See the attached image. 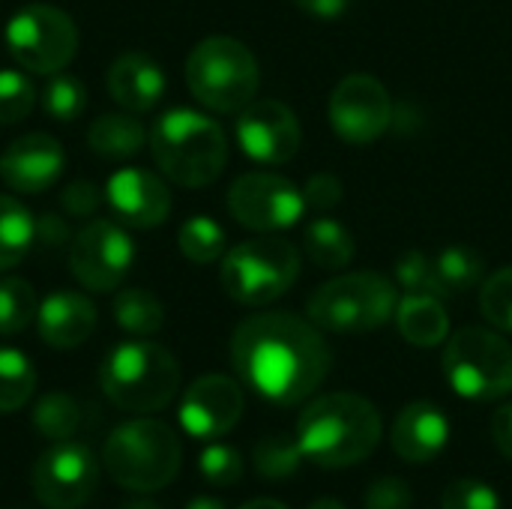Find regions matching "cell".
<instances>
[{
    "instance_id": "cell-43",
    "label": "cell",
    "mask_w": 512,
    "mask_h": 509,
    "mask_svg": "<svg viewBox=\"0 0 512 509\" xmlns=\"http://www.w3.org/2000/svg\"><path fill=\"white\" fill-rule=\"evenodd\" d=\"M492 441L495 447L512 462V402L501 405L492 417Z\"/></svg>"
},
{
    "instance_id": "cell-9",
    "label": "cell",
    "mask_w": 512,
    "mask_h": 509,
    "mask_svg": "<svg viewBox=\"0 0 512 509\" xmlns=\"http://www.w3.org/2000/svg\"><path fill=\"white\" fill-rule=\"evenodd\" d=\"M444 375L471 402H495L512 393V345L495 330L462 327L447 339Z\"/></svg>"
},
{
    "instance_id": "cell-8",
    "label": "cell",
    "mask_w": 512,
    "mask_h": 509,
    "mask_svg": "<svg viewBox=\"0 0 512 509\" xmlns=\"http://www.w3.org/2000/svg\"><path fill=\"white\" fill-rule=\"evenodd\" d=\"M300 276V252L285 237H255L237 243L222 258V288L240 306L279 300Z\"/></svg>"
},
{
    "instance_id": "cell-31",
    "label": "cell",
    "mask_w": 512,
    "mask_h": 509,
    "mask_svg": "<svg viewBox=\"0 0 512 509\" xmlns=\"http://www.w3.org/2000/svg\"><path fill=\"white\" fill-rule=\"evenodd\" d=\"M33 426L42 438L69 441L81 426V408L66 393H48L33 408Z\"/></svg>"
},
{
    "instance_id": "cell-42",
    "label": "cell",
    "mask_w": 512,
    "mask_h": 509,
    "mask_svg": "<svg viewBox=\"0 0 512 509\" xmlns=\"http://www.w3.org/2000/svg\"><path fill=\"white\" fill-rule=\"evenodd\" d=\"M69 240V225L66 219H60L57 213H45L36 219V237L33 246H45V249H57Z\"/></svg>"
},
{
    "instance_id": "cell-41",
    "label": "cell",
    "mask_w": 512,
    "mask_h": 509,
    "mask_svg": "<svg viewBox=\"0 0 512 509\" xmlns=\"http://www.w3.org/2000/svg\"><path fill=\"white\" fill-rule=\"evenodd\" d=\"M102 201H105V192H99V189H96L93 183H87V180H72V183L63 189V195H60L63 210H66L69 216H78V219L93 216V213L102 207Z\"/></svg>"
},
{
    "instance_id": "cell-22",
    "label": "cell",
    "mask_w": 512,
    "mask_h": 509,
    "mask_svg": "<svg viewBox=\"0 0 512 509\" xmlns=\"http://www.w3.org/2000/svg\"><path fill=\"white\" fill-rule=\"evenodd\" d=\"M393 318L402 339L417 348H438L450 339V315L435 294H405Z\"/></svg>"
},
{
    "instance_id": "cell-23",
    "label": "cell",
    "mask_w": 512,
    "mask_h": 509,
    "mask_svg": "<svg viewBox=\"0 0 512 509\" xmlns=\"http://www.w3.org/2000/svg\"><path fill=\"white\" fill-rule=\"evenodd\" d=\"M303 249H306L309 261L321 270H345L357 252L354 234L330 216H318L306 225Z\"/></svg>"
},
{
    "instance_id": "cell-45",
    "label": "cell",
    "mask_w": 512,
    "mask_h": 509,
    "mask_svg": "<svg viewBox=\"0 0 512 509\" xmlns=\"http://www.w3.org/2000/svg\"><path fill=\"white\" fill-rule=\"evenodd\" d=\"M240 509H288L282 501H273V498H258V501H249Z\"/></svg>"
},
{
    "instance_id": "cell-40",
    "label": "cell",
    "mask_w": 512,
    "mask_h": 509,
    "mask_svg": "<svg viewBox=\"0 0 512 509\" xmlns=\"http://www.w3.org/2000/svg\"><path fill=\"white\" fill-rule=\"evenodd\" d=\"M345 189H342V180L336 174H315L309 177V183L303 186V201H306V210H333L339 201H342Z\"/></svg>"
},
{
    "instance_id": "cell-39",
    "label": "cell",
    "mask_w": 512,
    "mask_h": 509,
    "mask_svg": "<svg viewBox=\"0 0 512 509\" xmlns=\"http://www.w3.org/2000/svg\"><path fill=\"white\" fill-rule=\"evenodd\" d=\"M414 495L411 486L399 477H381L366 489V509H411Z\"/></svg>"
},
{
    "instance_id": "cell-26",
    "label": "cell",
    "mask_w": 512,
    "mask_h": 509,
    "mask_svg": "<svg viewBox=\"0 0 512 509\" xmlns=\"http://www.w3.org/2000/svg\"><path fill=\"white\" fill-rule=\"evenodd\" d=\"M36 219L33 213L12 195H0V273L18 267L24 255L33 249Z\"/></svg>"
},
{
    "instance_id": "cell-16",
    "label": "cell",
    "mask_w": 512,
    "mask_h": 509,
    "mask_svg": "<svg viewBox=\"0 0 512 509\" xmlns=\"http://www.w3.org/2000/svg\"><path fill=\"white\" fill-rule=\"evenodd\" d=\"M243 408H246V399L234 378L204 375L183 393L180 423L192 438L216 441L240 423Z\"/></svg>"
},
{
    "instance_id": "cell-11",
    "label": "cell",
    "mask_w": 512,
    "mask_h": 509,
    "mask_svg": "<svg viewBox=\"0 0 512 509\" xmlns=\"http://www.w3.org/2000/svg\"><path fill=\"white\" fill-rule=\"evenodd\" d=\"M228 210L243 228L273 234L297 225L306 213V201L303 189L291 180L270 171H249L231 183Z\"/></svg>"
},
{
    "instance_id": "cell-3",
    "label": "cell",
    "mask_w": 512,
    "mask_h": 509,
    "mask_svg": "<svg viewBox=\"0 0 512 509\" xmlns=\"http://www.w3.org/2000/svg\"><path fill=\"white\" fill-rule=\"evenodd\" d=\"M150 153L168 180L201 189L225 171L228 138L213 117L192 108H171L150 129Z\"/></svg>"
},
{
    "instance_id": "cell-32",
    "label": "cell",
    "mask_w": 512,
    "mask_h": 509,
    "mask_svg": "<svg viewBox=\"0 0 512 509\" xmlns=\"http://www.w3.org/2000/svg\"><path fill=\"white\" fill-rule=\"evenodd\" d=\"M252 462L264 480H288L303 468L306 456L297 444V435H270L255 447Z\"/></svg>"
},
{
    "instance_id": "cell-12",
    "label": "cell",
    "mask_w": 512,
    "mask_h": 509,
    "mask_svg": "<svg viewBox=\"0 0 512 509\" xmlns=\"http://www.w3.org/2000/svg\"><path fill=\"white\" fill-rule=\"evenodd\" d=\"M135 261V243L120 222L93 219L69 243V267L81 288L108 294L114 291Z\"/></svg>"
},
{
    "instance_id": "cell-18",
    "label": "cell",
    "mask_w": 512,
    "mask_h": 509,
    "mask_svg": "<svg viewBox=\"0 0 512 509\" xmlns=\"http://www.w3.org/2000/svg\"><path fill=\"white\" fill-rule=\"evenodd\" d=\"M66 171V150L57 138L45 132H30L15 138L0 153V177L12 192L39 195L51 189Z\"/></svg>"
},
{
    "instance_id": "cell-4",
    "label": "cell",
    "mask_w": 512,
    "mask_h": 509,
    "mask_svg": "<svg viewBox=\"0 0 512 509\" xmlns=\"http://www.w3.org/2000/svg\"><path fill=\"white\" fill-rule=\"evenodd\" d=\"M102 393L129 414H153L171 405L180 390V363L156 342L132 339L108 351L99 366Z\"/></svg>"
},
{
    "instance_id": "cell-10",
    "label": "cell",
    "mask_w": 512,
    "mask_h": 509,
    "mask_svg": "<svg viewBox=\"0 0 512 509\" xmlns=\"http://www.w3.org/2000/svg\"><path fill=\"white\" fill-rule=\"evenodd\" d=\"M3 42L24 72L54 75L78 54V27L69 12L51 3H27L6 21Z\"/></svg>"
},
{
    "instance_id": "cell-1",
    "label": "cell",
    "mask_w": 512,
    "mask_h": 509,
    "mask_svg": "<svg viewBox=\"0 0 512 509\" xmlns=\"http://www.w3.org/2000/svg\"><path fill=\"white\" fill-rule=\"evenodd\" d=\"M231 363L240 381L261 399L297 405L324 384L333 354L312 321L291 312H264L234 330Z\"/></svg>"
},
{
    "instance_id": "cell-37",
    "label": "cell",
    "mask_w": 512,
    "mask_h": 509,
    "mask_svg": "<svg viewBox=\"0 0 512 509\" xmlns=\"http://www.w3.org/2000/svg\"><path fill=\"white\" fill-rule=\"evenodd\" d=\"M441 509H501V498L483 480H456L444 489Z\"/></svg>"
},
{
    "instance_id": "cell-5",
    "label": "cell",
    "mask_w": 512,
    "mask_h": 509,
    "mask_svg": "<svg viewBox=\"0 0 512 509\" xmlns=\"http://www.w3.org/2000/svg\"><path fill=\"white\" fill-rule=\"evenodd\" d=\"M183 462L180 438L171 426L159 420H129L120 423L105 447H102V465L108 477L129 489V492H159L165 489Z\"/></svg>"
},
{
    "instance_id": "cell-17",
    "label": "cell",
    "mask_w": 512,
    "mask_h": 509,
    "mask_svg": "<svg viewBox=\"0 0 512 509\" xmlns=\"http://www.w3.org/2000/svg\"><path fill=\"white\" fill-rule=\"evenodd\" d=\"M105 201L120 225L150 231L171 213V192L165 180L144 168H120L105 183Z\"/></svg>"
},
{
    "instance_id": "cell-48",
    "label": "cell",
    "mask_w": 512,
    "mask_h": 509,
    "mask_svg": "<svg viewBox=\"0 0 512 509\" xmlns=\"http://www.w3.org/2000/svg\"><path fill=\"white\" fill-rule=\"evenodd\" d=\"M309 509H348L345 504H339V501H333V498H321V501H315Z\"/></svg>"
},
{
    "instance_id": "cell-14",
    "label": "cell",
    "mask_w": 512,
    "mask_h": 509,
    "mask_svg": "<svg viewBox=\"0 0 512 509\" xmlns=\"http://www.w3.org/2000/svg\"><path fill=\"white\" fill-rule=\"evenodd\" d=\"M30 483L48 509H78L90 501L99 483V465L87 444L54 441V447L36 459Z\"/></svg>"
},
{
    "instance_id": "cell-44",
    "label": "cell",
    "mask_w": 512,
    "mask_h": 509,
    "mask_svg": "<svg viewBox=\"0 0 512 509\" xmlns=\"http://www.w3.org/2000/svg\"><path fill=\"white\" fill-rule=\"evenodd\" d=\"M294 3L315 18H339L351 6V0H294Z\"/></svg>"
},
{
    "instance_id": "cell-47",
    "label": "cell",
    "mask_w": 512,
    "mask_h": 509,
    "mask_svg": "<svg viewBox=\"0 0 512 509\" xmlns=\"http://www.w3.org/2000/svg\"><path fill=\"white\" fill-rule=\"evenodd\" d=\"M123 509H159L153 501H147V498H135V501H126Z\"/></svg>"
},
{
    "instance_id": "cell-15",
    "label": "cell",
    "mask_w": 512,
    "mask_h": 509,
    "mask_svg": "<svg viewBox=\"0 0 512 509\" xmlns=\"http://www.w3.org/2000/svg\"><path fill=\"white\" fill-rule=\"evenodd\" d=\"M237 141L261 165H285L297 156L303 129L297 114L279 99H252L237 114Z\"/></svg>"
},
{
    "instance_id": "cell-2",
    "label": "cell",
    "mask_w": 512,
    "mask_h": 509,
    "mask_svg": "<svg viewBox=\"0 0 512 509\" xmlns=\"http://www.w3.org/2000/svg\"><path fill=\"white\" fill-rule=\"evenodd\" d=\"M294 435L306 462L348 468L375 453L381 441V414L357 393H330L303 408Z\"/></svg>"
},
{
    "instance_id": "cell-13",
    "label": "cell",
    "mask_w": 512,
    "mask_h": 509,
    "mask_svg": "<svg viewBox=\"0 0 512 509\" xmlns=\"http://www.w3.org/2000/svg\"><path fill=\"white\" fill-rule=\"evenodd\" d=\"M327 114L342 141L366 147L393 126V99L375 75L351 72L333 87Z\"/></svg>"
},
{
    "instance_id": "cell-46",
    "label": "cell",
    "mask_w": 512,
    "mask_h": 509,
    "mask_svg": "<svg viewBox=\"0 0 512 509\" xmlns=\"http://www.w3.org/2000/svg\"><path fill=\"white\" fill-rule=\"evenodd\" d=\"M186 509H228L222 501H216V498H195V501H189Z\"/></svg>"
},
{
    "instance_id": "cell-33",
    "label": "cell",
    "mask_w": 512,
    "mask_h": 509,
    "mask_svg": "<svg viewBox=\"0 0 512 509\" xmlns=\"http://www.w3.org/2000/svg\"><path fill=\"white\" fill-rule=\"evenodd\" d=\"M84 108H87V90L75 75H69V72L48 75V81L42 87V111L51 120L72 123L84 114Z\"/></svg>"
},
{
    "instance_id": "cell-34",
    "label": "cell",
    "mask_w": 512,
    "mask_h": 509,
    "mask_svg": "<svg viewBox=\"0 0 512 509\" xmlns=\"http://www.w3.org/2000/svg\"><path fill=\"white\" fill-rule=\"evenodd\" d=\"M480 312L495 327L512 333V267L495 270L480 288Z\"/></svg>"
},
{
    "instance_id": "cell-30",
    "label": "cell",
    "mask_w": 512,
    "mask_h": 509,
    "mask_svg": "<svg viewBox=\"0 0 512 509\" xmlns=\"http://www.w3.org/2000/svg\"><path fill=\"white\" fill-rule=\"evenodd\" d=\"M39 300L27 279H0V336H15L36 321Z\"/></svg>"
},
{
    "instance_id": "cell-27",
    "label": "cell",
    "mask_w": 512,
    "mask_h": 509,
    "mask_svg": "<svg viewBox=\"0 0 512 509\" xmlns=\"http://www.w3.org/2000/svg\"><path fill=\"white\" fill-rule=\"evenodd\" d=\"M111 312H114V321L120 324V330H126L135 339L156 336L162 330V324H165L162 303L144 288H123L114 297Z\"/></svg>"
},
{
    "instance_id": "cell-7",
    "label": "cell",
    "mask_w": 512,
    "mask_h": 509,
    "mask_svg": "<svg viewBox=\"0 0 512 509\" xmlns=\"http://www.w3.org/2000/svg\"><path fill=\"white\" fill-rule=\"evenodd\" d=\"M399 306L393 282L381 273H345L324 282L306 303L309 321L327 333H369L384 327Z\"/></svg>"
},
{
    "instance_id": "cell-19",
    "label": "cell",
    "mask_w": 512,
    "mask_h": 509,
    "mask_svg": "<svg viewBox=\"0 0 512 509\" xmlns=\"http://www.w3.org/2000/svg\"><path fill=\"white\" fill-rule=\"evenodd\" d=\"M447 441H450V420L432 402L405 405L390 432L393 453L411 465L432 462L435 456L444 453Z\"/></svg>"
},
{
    "instance_id": "cell-29",
    "label": "cell",
    "mask_w": 512,
    "mask_h": 509,
    "mask_svg": "<svg viewBox=\"0 0 512 509\" xmlns=\"http://www.w3.org/2000/svg\"><path fill=\"white\" fill-rule=\"evenodd\" d=\"M33 390H36L33 363L15 348H0V414H12L24 408Z\"/></svg>"
},
{
    "instance_id": "cell-36",
    "label": "cell",
    "mask_w": 512,
    "mask_h": 509,
    "mask_svg": "<svg viewBox=\"0 0 512 509\" xmlns=\"http://www.w3.org/2000/svg\"><path fill=\"white\" fill-rule=\"evenodd\" d=\"M198 471L213 486H234L243 477V456L228 444H210L198 456Z\"/></svg>"
},
{
    "instance_id": "cell-21",
    "label": "cell",
    "mask_w": 512,
    "mask_h": 509,
    "mask_svg": "<svg viewBox=\"0 0 512 509\" xmlns=\"http://www.w3.org/2000/svg\"><path fill=\"white\" fill-rule=\"evenodd\" d=\"M108 96L126 111H150L165 96V72L144 51H126L108 66Z\"/></svg>"
},
{
    "instance_id": "cell-24",
    "label": "cell",
    "mask_w": 512,
    "mask_h": 509,
    "mask_svg": "<svg viewBox=\"0 0 512 509\" xmlns=\"http://www.w3.org/2000/svg\"><path fill=\"white\" fill-rule=\"evenodd\" d=\"M483 258L471 246H447L432 258V294L456 297L483 279Z\"/></svg>"
},
{
    "instance_id": "cell-35",
    "label": "cell",
    "mask_w": 512,
    "mask_h": 509,
    "mask_svg": "<svg viewBox=\"0 0 512 509\" xmlns=\"http://www.w3.org/2000/svg\"><path fill=\"white\" fill-rule=\"evenodd\" d=\"M36 105V87L18 69H0V126L21 123Z\"/></svg>"
},
{
    "instance_id": "cell-20",
    "label": "cell",
    "mask_w": 512,
    "mask_h": 509,
    "mask_svg": "<svg viewBox=\"0 0 512 509\" xmlns=\"http://www.w3.org/2000/svg\"><path fill=\"white\" fill-rule=\"evenodd\" d=\"M36 330L48 348H78L96 330V306L90 303V297L78 291H54L39 303Z\"/></svg>"
},
{
    "instance_id": "cell-25",
    "label": "cell",
    "mask_w": 512,
    "mask_h": 509,
    "mask_svg": "<svg viewBox=\"0 0 512 509\" xmlns=\"http://www.w3.org/2000/svg\"><path fill=\"white\" fill-rule=\"evenodd\" d=\"M144 141L147 132L132 114H102L87 132L90 150L105 159H129L144 147Z\"/></svg>"
},
{
    "instance_id": "cell-28",
    "label": "cell",
    "mask_w": 512,
    "mask_h": 509,
    "mask_svg": "<svg viewBox=\"0 0 512 509\" xmlns=\"http://www.w3.org/2000/svg\"><path fill=\"white\" fill-rule=\"evenodd\" d=\"M177 246H180L183 258H189L192 264H216L219 258H225L228 237H225V228L216 219L192 216V219H186L180 225Z\"/></svg>"
},
{
    "instance_id": "cell-38",
    "label": "cell",
    "mask_w": 512,
    "mask_h": 509,
    "mask_svg": "<svg viewBox=\"0 0 512 509\" xmlns=\"http://www.w3.org/2000/svg\"><path fill=\"white\" fill-rule=\"evenodd\" d=\"M396 285L405 294H432V258L426 252H405L393 267Z\"/></svg>"
},
{
    "instance_id": "cell-6",
    "label": "cell",
    "mask_w": 512,
    "mask_h": 509,
    "mask_svg": "<svg viewBox=\"0 0 512 509\" xmlns=\"http://www.w3.org/2000/svg\"><path fill=\"white\" fill-rule=\"evenodd\" d=\"M192 96L216 114H240L258 93L261 69L249 45L234 36L201 39L186 60Z\"/></svg>"
}]
</instances>
